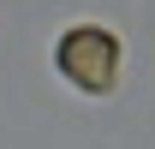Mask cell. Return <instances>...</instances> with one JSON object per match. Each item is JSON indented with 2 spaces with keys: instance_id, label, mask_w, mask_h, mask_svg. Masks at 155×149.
I'll return each instance as SVG.
<instances>
[{
  "instance_id": "1",
  "label": "cell",
  "mask_w": 155,
  "mask_h": 149,
  "mask_svg": "<svg viewBox=\"0 0 155 149\" xmlns=\"http://www.w3.org/2000/svg\"><path fill=\"white\" fill-rule=\"evenodd\" d=\"M60 72H66V84H78V90L107 95L114 78H119V42L107 36L101 24H78V30L60 36Z\"/></svg>"
}]
</instances>
